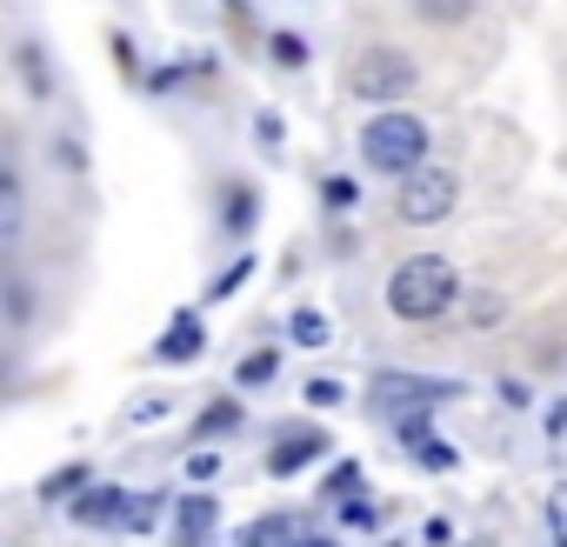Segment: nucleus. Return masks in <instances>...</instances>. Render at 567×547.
Listing matches in <instances>:
<instances>
[{
    "label": "nucleus",
    "instance_id": "obj_1",
    "mask_svg": "<svg viewBox=\"0 0 567 547\" xmlns=\"http://www.w3.org/2000/svg\"><path fill=\"white\" fill-rule=\"evenodd\" d=\"M454 301H461V281H454V267H447L441 254H408V260L388 274V308H394L401 321H414V328L441 321Z\"/></svg>",
    "mask_w": 567,
    "mask_h": 547
},
{
    "label": "nucleus",
    "instance_id": "obj_2",
    "mask_svg": "<svg viewBox=\"0 0 567 547\" xmlns=\"http://www.w3.org/2000/svg\"><path fill=\"white\" fill-rule=\"evenodd\" d=\"M361 154L381 174H414L427 161V121H414V114H374L368 134H361Z\"/></svg>",
    "mask_w": 567,
    "mask_h": 547
},
{
    "label": "nucleus",
    "instance_id": "obj_3",
    "mask_svg": "<svg viewBox=\"0 0 567 547\" xmlns=\"http://www.w3.org/2000/svg\"><path fill=\"white\" fill-rule=\"evenodd\" d=\"M454 194H461V187H454L447 167H414V174L401 180V200H394V207H401L408 227H434V220L454 214Z\"/></svg>",
    "mask_w": 567,
    "mask_h": 547
},
{
    "label": "nucleus",
    "instance_id": "obj_4",
    "mask_svg": "<svg viewBox=\"0 0 567 547\" xmlns=\"http://www.w3.org/2000/svg\"><path fill=\"white\" fill-rule=\"evenodd\" d=\"M461 394V381H441V374H374V401L388 407V414H427V407H441V401H454Z\"/></svg>",
    "mask_w": 567,
    "mask_h": 547
},
{
    "label": "nucleus",
    "instance_id": "obj_5",
    "mask_svg": "<svg viewBox=\"0 0 567 547\" xmlns=\"http://www.w3.org/2000/svg\"><path fill=\"white\" fill-rule=\"evenodd\" d=\"M354 87H361L368 101H401V94L414 87V61L394 54V48H374V54L354 61Z\"/></svg>",
    "mask_w": 567,
    "mask_h": 547
},
{
    "label": "nucleus",
    "instance_id": "obj_6",
    "mask_svg": "<svg viewBox=\"0 0 567 547\" xmlns=\"http://www.w3.org/2000/svg\"><path fill=\"white\" fill-rule=\"evenodd\" d=\"M68 514H74L81 527H127V520H134V494L107 481V487H87L81 500H68Z\"/></svg>",
    "mask_w": 567,
    "mask_h": 547
},
{
    "label": "nucleus",
    "instance_id": "obj_7",
    "mask_svg": "<svg viewBox=\"0 0 567 547\" xmlns=\"http://www.w3.org/2000/svg\"><path fill=\"white\" fill-rule=\"evenodd\" d=\"M401 447H408V461H421V467H434V474H454V467H461L454 441H441V434L427 427V414H408V421H401Z\"/></svg>",
    "mask_w": 567,
    "mask_h": 547
},
{
    "label": "nucleus",
    "instance_id": "obj_8",
    "mask_svg": "<svg viewBox=\"0 0 567 547\" xmlns=\"http://www.w3.org/2000/svg\"><path fill=\"white\" fill-rule=\"evenodd\" d=\"M220 527V500L214 494H181L174 500V547H207Z\"/></svg>",
    "mask_w": 567,
    "mask_h": 547
},
{
    "label": "nucleus",
    "instance_id": "obj_9",
    "mask_svg": "<svg viewBox=\"0 0 567 547\" xmlns=\"http://www.w3.org/2000/svg\"><path fill=\"white\" fill-rule=\"evenodd\" d=\"M328 447H334L328 434H315V427H295V434H280V447L267 454V474H274V481H288V474L315 467V461H321Z\"/></svg>",
    "mask_w": 567,
    "mask_h": 547
},
{
    "label": "nucleus",
    "instance_id": "obj_10",
    "mask_svg": "<svg viewBox=\"0 0 567 547\" xmlns=\"http://www.w3.org/2000/svg\"><path fill=\"white\" fill-rule=\"evenodd\" d=\"M200 348H207L200 314H174V321H167V334L154 341V354H161V361H174V368H181V361H200Z\"/></svg>",
    "mask_w": 567,
    "mask_h": 547
},
{
    "label": "nucleus",
    "instance_id": "obj_11",
    "mask_svg": "<svg viewBox=\"0 0 567 547\" xmlns=\"http://www.w3.org/2000/svg\"><path fill=\"white\" fill-rule=\"evenodd\" d=\"M295 540H308L295 514H260V520H247L234 534V547H295Z\"/></svg>",
    "mask_w": 567,
    "mask_h": 547
},
{
    "label": "nucleus",
    "instance_id": "obj_12",
    "mask_svg": "<svg viewBox=\"0 0 567 547\" xmlns=\"http://www.w3.org/2000/svg\"><path fill=\"white\" fill-rule=\"evenodd\" d=\"M288 334H295L301 348H328V341H334V321H328L321 308H295V321H288Z\"/></svg>",
    "mask_w": 567,
    "mask_h": 547
},
{
    "label": "nucleus",
    "instance_id": "obj_13",
    "mask_svg": "<svg viewBox=\"0 0 567 547\" xmlns=\"http://www.w3.org/2000/svg\"><path fill=\"white\" fill-rule=\"evenodd\" d=\"M227 427H240V407H234V401H214V407L194 421V441H214V434H227Z\"/></svg>",
    "mask_w": 567,
    "mask_h": 547
},
{
    "label": "nucleus",
    "instance_id": "obj_14",
    "mask_svg": "<svg viewBox=\"0 0 567 547\" xmlns=\"http://www.w3.org/2000/svg\"><path fill=\"white\" fill-rule=\"evenodd\" d=\"M94 481H87V467H61V474H48L41 481V500H68V494H87Z\"/></svg>",
    "mask_w": 567,
    "mask_h": 547
},
{
    "label": "nucleus",
    "instance_id": "obj_15",
    "mask_svg": "<svg viewBox=\"0 0 567 547\" xmlns=\"http://www.w3.org/2000/svg\"><path fill=\"white\" fill-rule=\"evenodd\" d=\"M381 514H388V507H381L374 494H348V500H341V520H348V527H381Z\"/></svg>",
    "mask_w": 567,
    "mask_h": 547
},
{
    "label": "nucleus",
    "instance_id": "obj_16",
    "mask_svg": "<svg viewBox=\"0 0 567 547\" xmlns=\"http://www.w3.org/2000/svg\"><path fill=\"white\" fill-rule=\"evenodd\" d=\"M408 8H421L427 21H441V28H454V21H467V14H474V0H408Z\"/></svg>",
    "mask_w": 567,
    "mask_h": 547
},
{
    "label": "nucleus",
    "instance_id": "obj_17",
    "mask_svg": "<svg viewBox=\"0 0 567 547\" xmlns=\"http://www.w3.org/2000/svg\"><path fill=\"white\" fill-rule=\"evenodd\" d=\"M274 374H280V354H274V348H260V354L240 361V388H260V381H274Z\"/></svg>",
    "mask_w": 567,
    "mask_h": 547
},
{
    "label": "nucleus",
    "instance_id": "obj_18",
    "mask_svg": "<svg viewBox=\"0 0 567 547\" xmlns=\"http://www.w3.org/2000/svg\"><path fill=\"white\" fill-rule=\"evenodd\" d=\"M547 534H554V547H567V481L547 487Z\"/></svg>",
    "mask_w": 567,
    "mask_h": 547
},
{
    "label": "nucleus",
    "instance_id": "obj_19",
    "mask_svg": "<svg viewBox=\"0 0 567 547\" xmlns=\"http://www.w3.org/2000/svg\"><path fill=\"white\" fill-rule=\"evenodd\" d=\"M247 227H254V194L234 187V194H227V234H247Z\"/></svg>",
    "mask_w": 567,
    "mask_h": 547
},
{
    "label": "nucleus",
    "instance_id": "obj_20",
    "mask_svg": "<svg viewBox=\"0 0 567 547\" xmlns=\"http://www.w3.org/2000/svg\"><path fill=\"white\" fill-rule=\"evenodd\" d=\"M321 494H328V500H348V494H361V467H354V461H341V467L328 474V487H321Z\"/></svg>",
    "mask_w": 567,
    "mask_h": 547
},
{
    "label": "nucleus",
    "instance_id": "obj_21",
    "mask_svg": "<svg viewBox=\"0 0 567 547\" xmlns=\"http://www.w3.org/2000/svg\"><path fill=\"white\" fill-rule=\"evenodd\" d=\"M247 274H254V260H247V254H240V260H234V267H227V274H220V281H214V288H207V295H214V301H227V295H234V288H240V281H247Z\"/></svg>",
    "mask_w": 567,
    "mask_h": 547
},
{
    "label": "nucleus",
    "instance_id": "obj_22",
    "mask_svg": "<svg viewBox=\"0 0 567 547\" xmlns=\"http://www.w3.org/2000/svg\"><path fill=\"white\" fill-rule=\"evenodd\" d=\"M187 474H194V481H214V474H220V447H194V454H187Z\"/></svg>",
    "mask_w": 567,
    "mask_h": 547
},
{
    "label": "nucleus",
    "instance_id": "obj_23",
    "mask_svg": "<svg viewBox=\"0 0 567 547\" xmlns=\"http://www.w3.org/2000/svg\"><path fill=\"white\" fill-rule=\"evenodd\" d=\"M154 520H161V494H134V520H127V527L141 534V527H154Z\"/></svg>",
    "mask_w": 567,
    "mask_h": 547
},
{
    "label": "nucleus",
    "instance_id": "obj_24",
    "mask_svg": "<svg viewBox=\"0 0 567 547\" xmlns=\"http://www.w3.org/2000/svg\"><path fill=\"white\" fill-rule=\"evenodd\" d=\"M301 394H308L315 407H341V381H308Z\"/></svg>",
    "mask_w": 567,
    "mask_h": 547
},
{
    "label": "nucleus",
    "instance_id": "obj_25",
    "mask_svg": "<svg viewBox=\"0 0 567 547\" xmlns=\"http://www.w3.org/2000/svg\"><path fill=\"white\" fill-rule=\"evenodd\" d=\"M274 61H288V68H301V61H308V48H301L295 34H274Z\"/></svg>",
    "mask_w": 567,
    "mask_h": 547
},
{
    "label": "nucleus",
    "instance_id": "obj_26",
    "mask_svg": "<svg viewBox=\"0 0 567 547\" xmlns=\"http://www.w3.org/2000/svg\"><path fill=\"white\" fill-rule=\"evenodd\" d=\"M21 68H28V87L48 94V74H41V48H21Z\"/></svg>",
    "mask_w": 567,
    "mask_h": 547
},
{
    "label": "nucleus",
    "instance_id": "obj_27",
    "mask_svg": "<svg viewBox=\"0 0 567 547\" xmlns=\"http://www.w3.org/2000/svg\"><path fill=\"white\" fill-rule=\"evenodd\" d=\"M254 141H260V147H280V114H260V121H254Z\"/></svg>",
    "mask_w": 567,
    "mask_h": 547
},
{
    "label": "nucleus",
    "instance_id": "obj_28",
    "mask_svg": "<svg viewBox=\"0 0 567 547\" xmlns=\"http://www.w3.org/2000/svg\"><path fill=\"white\" fill-rule=\"evenodd\" d=\"M328 200H334V207H354V180H348V174H334V180H328Z\"/></svg>",
    "mask_w": 567,
    "mask_h": 547
},
{
    "label": "nucleus",
    "instance_id": "obj_29",
    "mask_svg": "<svg viewBox=\"0 0 567 547\" xmlns=\"http://www.w3.org/2000/svg\"><path fill=\"white\" fill-rule=\"evenodd\" d=\"M227 8H234V14H247V0H227Z\"/></svg>",
    "mask_w": 567,
    "mask_h": 547
},
{
    "label": "nucleus",
    "instance_id": "obj_30",
    "mask_svg": "<svg viewBox=\"0 0 567 547\" xmlns=\"http://www.w3.org/2000/svg\"><path fill=\"white\" fill-rule=\"evenodd\" d=\"M308 547H334V540H308Z\"/></svg>",
    "mask_w": 567,
    "mask_h": 547
},
{
    "label": "nucleus",
    "instance_id": "obj_31",
    "mask_svg": "<svg viewBox=\"0 0 567 547\" xmlns=\"http://www.w3.org/2000/svg\"><path fill=\"white\" fill-rule=\"evenodd\" d=\"M308 540H315V534H308ZM308 540H295V547H308Z\"/></svg>",
    "mask_w": 567,
    "mask_h": 547
}]
</instances>
